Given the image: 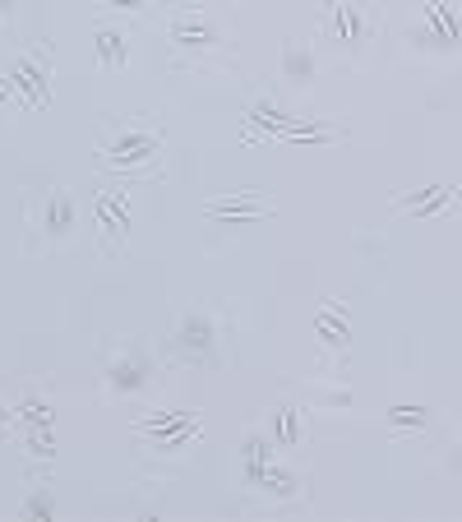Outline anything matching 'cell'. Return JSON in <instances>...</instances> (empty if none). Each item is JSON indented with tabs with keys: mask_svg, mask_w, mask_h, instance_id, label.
Returning <instances> with one entry per match:
<instances>
[{
	"mask_svg": "<svg viewBox=\"0 0 462 522\" xmlns=\"http://www.w3.org/2000/svg\"><path fill=\"white\" fill-rule=\"evenodd\" d=\"M162 139H167V130L158 121L125 116L111 130H102L98 167L121 181H153V176H162Z\"/></svg>",
	"mask_w": 462,
	"mask_h": 522,
	"instance_id": "cell-1",
	"label": "cell"
},
{
	"mask_svg": "<svg viewBox=\"0 0 462 522\" xmlns=\"http://www.w3.org/2000/svg\"><path fill=\"white\" fill-rule=\"evenodd\" d=\"M167 33H171V47L181 56H195V61H208L213 51H222V28L204 10H171Z\"/></svg>",
	"mask_w": 462,
	"mask_h": 522,
	"instance_id": "cell-2",
	"label": "cell"
},
{
	"mask_svg": "<svg viewBox=\"0 0 462 522\" xmlns=\"http://www.w3.org/2000/svg\"><path fill=\"white\" fill-rule=\"evenodd\" d=\"M24 213H28V227L47 231V245H56V241H65L74 227V195L65 185H51L42 195H28Z\"/></svg>",
	"mask_w": 462,
	"mask_h": 522,
	"instance_id": "cell-3",
	"label": "cell"
},
{
	"mask_svg": "<svg viewBox=\"0 0 462 522\" xmlns=\"http://www.w3.org/2000/svg\"><path fill=\"white\" fill-rule=\"evenodd\" d=\"M125 185H130V181H121V190L107 185V190H98V199H93V208H98L102 255H121L125 236H130V190H125Z\"/></svg>",
	"mask_w": 462,
	"mask_h": 522,
	"instance_id": "cell-4",
	"label": "cell"
},
{
	"mask_svg": "<svg viewBox=\"0 0 462 522\" xmlns=\"http://www.w3.org/2000/svg\"><path fill=\"white\" fill-rule=\"evenodd\" d=\"M10 93L24 98V107H47L51 102V47H33L24 61L10 70Z\"/></svg>",
	"mask_w": 462,
	"mask_h": 522,
	"instance_id": "cell-5",
	"label": "cell"
},
{
	"mask_svg": "<svg viewBox=\"0 0 462 522\" xmlns=\"http://www.w3.org/2000/svg\"><path fill=\"white\" fill-rule=\"evenodd\" d=\"M329 33H338L342 42H365L370 28H375V14L365 5H329V19H324Z\"/></svg>",
	"mask_w": 462,
	"mask_h": 522,
	"instance_id": "cell-6",
	"label": "cell"
},
{
	"mask_svg": "<svg viewBox=\"0 0 462 522\" xmlns=\"http://www.w3.org/2000/svg\"><path fill=\"white\" fill-rule=\"evenodd\" d=\"M393 204H398V213H435V208L458 204V185H430V190H416V195H398Z\"/></svg>",
	"mask_w": 462,
	"mask_h": 522,
	"instance_id": "cell-7",
	"label": "cell"
},
{
	"mask_svg": "<svg viewBox=\"0 0 462 522\" xmlns=\"http://www.w3.org/2000/svg\"><path fill=\"white\" fill-rule=\"evenodd\" d=\"M98 61L102 65H121L125 61V33L121 28H102L98 33Z\"/></svg>",
	"mask_w": 462,
	"mask_h": 522,
	"instance_id": "cell-8",
	"label": "cell"
},
{
	"mask_svg": "<svg viewBox=\"0 0 462 522\" xmlns=\"http://www.w3.org/2000/svg\"><path fill=\"white\" fill-rule=\"evenodd\" d=\"M389 421L393 425H416V430H421V425H426V416H421V407H393Z\"/></svg>",
	"mask_w": 462,
	"mask_h": 522,
	"instance_id": "cell-9",
	"label": "cell"
},
{
	"mask_svg": "<svg viewBox=\"0 0 462 522\" xmlns=\"http://www.w3.org/2000/svg\"><path fill=\"white\" fill-rule=\"evenodd\" d=\"M278 421H282V444H296V407H282Z\"/></svg>",
	"mask_w": 462,
	"mask_h": 522,
	"instance_id": "cell-10",
	"label": "cell"
}]
</instances>
